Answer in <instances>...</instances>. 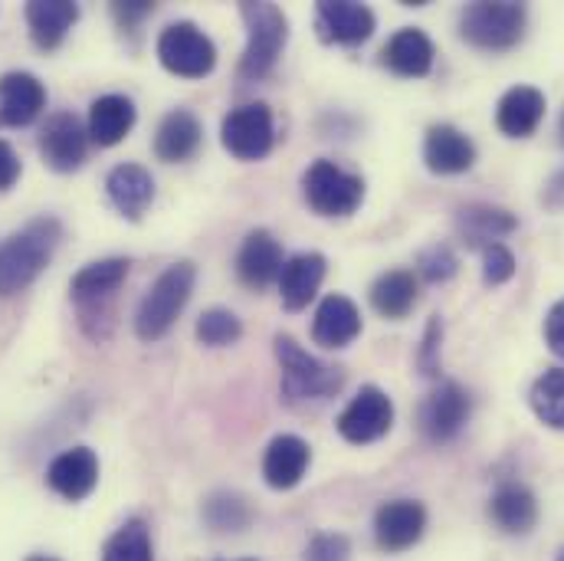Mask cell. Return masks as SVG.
<instances>
[{
  "label": "cell",
  "mask_w": 564,
  "mask_h": 561,
  "mask_svg": "<svg viewBox=\"0 0 564 561\" xmlns=\"http://www.w3.org/2000/svg\"><path fill=\"white\" fill-rule=\"evenodd\" d=\"M63 240V224L56 217H36L0 244V295H17L36 280Z\"/></svg>",
  "instance_id": "6da1fadb"
},
{
  "label": "cell",
  "mask_w": 564,
  "mask_h": 561,
  "mask_svg": "<svg viewBox=\"0 0 564 561\" xmlns=\"http://www.w3.org/2000/svg\"><path fill=\"white\" fill-rule=\"evenodd\" d=\"M197 282V267L191 260L171 263L158 280L148 285L135 312V335L141 342H158L171 332L177 315L184 312Z\"/></svg>",
  "instance_id": "7a4b0ae2"
},
{
  "label": "cell",
  "mask_w": 564,
  "mask_h": 561,
  "mask_svg": "<svg viewBox=\"0 0 564 561\" xmlns=\"http://www.w3.org/2000/svg\"><path fill=\"white\" fill-rule=\"evenodd\" d=\"M240 17L247 23V50L240 56V79L257 83L276 69L285 40H289V20H285L282 7L270 3V0H260V3L243 0Z\"/></svg>",
  "instance_id": "3957f363"
},
{
  "label": "cell",
  "mask_w": 564,
  "mask_h": 561,
  "mask_svg": "<svg viewBox=\"0 0 564 561\" xmlns=\"http://www.w3.org/2000/svg\"><path fill=\"white\" fill-rule=\"evenodd\" d=\"M273 348H276V362H280L282 371V398L289 404L322 401V398H332L341 388V381H345L341 368H332V365L318 362L292 335L280 332L273 338Z\"/></svg>",
  "instance_id": "277c9868"
},
{
  "label": "cell",
  "mask_w": 564,
  "mask_h": 561,
  "mask_svg": "<svg viewBox=\"0 0 564 561\" xmlns=\"http://www.w3.org/2000/svg\"><path fill=\"white\" fill-rule=\"evenodd\" d=\"M529 10L512 0H479L459 13V36L476 50H509L525 36Z\"/></svg>",
  "instance_id": "5b68a950"
},
{
  "label": "cell",
  "mask_w": 564,
  "mask_h": 561,
  "mask_svg": "<svg viewBox=\"0 0 564 561\" xmlns=\"http://www.w3.org/2000/svg\"><path fill=\"white\" fill-rule=\"evenodd\" d=\"M302 194L305 204L318 217H348L365 201V181L358 174L341 171L335 161H315L302 174Z\"/></svg>",
  "instance_id": "8992f818"
},
{
  "label": "cell",
  "mask_w": 564,
  "mask_h": 561,
  "mask_svg": "<svg viewBox=\"0 0 564 561\" xmlns=\"http://www.w3.org/2000/svg\"><path fill=\"white\" fill-rule=\"evenodd\" d=\"M158 60L167 73L184 79H204L217 66V46L214 40L191 20L171 23L158 36Z\"/></svg>",
  "instance_id": "52a82bcc"
},
{
  "label": "cell",
  "mask_w": 564,
  "mask_h": 561,
  "mask_svg": "<svg viewBox=\"0 0 564 561\" xmlns=\"http://www.w3.org/2000/svg\"><path fill=\"white\" fill-rule=\"evenodd\" d=\"M224 148L240 161H263L276 144V122L267 103H247L234 109L220 126Z\"/></svg>",
  "instance_id": "ba28073f"
},
{
  "label": "cell",
  "mask_w": 564,
  "mask_h": 561,
  "mask_svg": "<svg viewBox=\"0 0 564 561\" xmlns=\"http://www.w3.org/2000/svg\"><path fill=\"white\" fill-rule=\"evenodd\" d=\"M473 398L456 381H440L421 404V430L430 443H449L469 423Z\"/></svg>",
  "instance_id": "9c48e42d"
},
{
  "label": "cell",
  "mask_w": 564,
  "mask_h": 561,
  "mask_svg": "<svg viewBox=\"0 0 564 561\" xmlns=\"http://www.w3.org/2000/svg\"><path fill=\"white\" fill-rule=\"evenodd\" d=\"M335 427L348 443H375L394 427V401L381 388L365 385L338 414Z\"/></svg>",
  "instance_id": "30bf717a"
},
{
  "label": "cell",
  "mask_w": 564,
  "mask_h": 561,
  "mask_svg": "<svg viewBox=\"0 0 564 561\" xmlns=\"http://www.w3.org/2000/svg\"><path fill=\"white\" fill-rule=\"evenodd\" d=\"M40 154L43 161L59 171V174H73L83 168L86 151H89V132L86 126L73 116V112H56L46 119V126L40 129Z\"/></svg>",
  "instance_id": "8fae6325"
},
{
  "label": "cell",
  "mask_w": 564,
  "mask_h": 561,
  "mask_svg": "<svg viewBox=\"0 0 564 561\" xmlns=\"http://www.w3.org/2000/svg\"><path fill=\"white\" fill-rule=\"evenodd\" d=\"M426 509L417 499H391L375 513V542L381 552H408L423 539Z\"/></svg>",
  "instance_id": "7c38bea8"
},
{
  "label": "cell",
  "mask_w": 564,
  "mask_h": 561,
  "mask_svg": "<svg viewBox=\"0 0 564 561\" xmlns=\"http://www.w3.org/2000/svg\"><path fill=\"white\" fill-rule=\"evenodd\" d=\"M375 13L365 3L355 0H318L315 7V26L325 43L338 46H358L375 33Z\"/></svg>",
  "instance_id": "4fadbf2b"
},
{
  "label": "cell",
  "mask_w": 564,
  "mask_h": 561,
  "mask_svg": "<svg viewBox=\"0 0 564 561\" xmlns=\"http://www.w3.org/2000/svg\"><path fill=\"white\" fill-rule=\"evenodd\" d=\"M46 109V86L23 69L0 76V129H23Z\"/></svg>",
  "instance_id": "5bb4252c"
},
{
  "label": "cell",
  "mask_w": 564,
  "mask_h": 561,
  "mask_svg": "<svg viewBox=\"0 0 564 561\" xmlns=\"http://www.w3.org/2000/svg\"><path fill=\"white\" fill-rule=\"evenodd\" d=\"M46 483L56 496L79 503L86 499L96 483H99V456L89 446H73L66 453H59L50 470H46Z\"/></svg>",
  "instance_id": "9a60e30c"
},
{
  "label": "cell",
  "mask_w": 564,
  "mask_h": 561,
  "mask_svg": "<svg viewBox=\"0 0 564 561\" xmlns=\"http://www.w3.org/2000/svg\"><path fill=\"white\" fill-rule=\"evenodd\" d=\"M282 267V247L280 240L270 230H250L240 253H237V277L250 289H267L273 282H280Z\"/></svg>",
  "instance_id": "2e32d148"
},
{
  "label": "cell",
  "mask_w": 564,
  "mask_h": 561,
  "mask_svg": "<svg viewBox=\"0 0 564 561\" xmlns=\"http://www.w3.org/2000/svg\"><path fill=\"white\" fill-rule=\"evenodd\" d=\"M423 161L433 174H463L476 164V144L449 122L430 126L423 139Z\"/></svg>",
  "instance_id": "e0dca14e"
},
{
  "label": "cell",
  "mask_w": 564,
  "mask_h": 561,
  "mask_svg": "<svg viewBox=\"0 0 564 561\" xmlns=\"http://www.w3.org/2000/svg\"><path fill=\"white\" fill-rule=\"evenodd\" d=\"M545 119V93L535 86H512L496 106V126L506 139H529Z\"/></svg>",
  "instance_id": "ac0fdd59"
},
{
  "label": "cell",
  "mask_w": 564,
  "mask_h": 561,
  "mask_svg": "<svg viewBox=\"0 0 564 561\" xmlns=\"http://www.w3.org/2000/svg\"><path fill=\"white\" fill-rule=\"evenodd\" d=\"M361 335V312L348 295H325L315 309L312 338L322 348H345Z\"/></svg>",
  "instance_id": "d6986e66"
},
{
  "label": "cell",
  "mask_w": 564,
  "mask_h": 561,
  "mask_svg": "<svg viewBox=\"0 0 564 561\" xmlns=\"http://www.w3.org/2000/svg\"><path fill=\"white\" fill-rule=\"evenodd\" d=\"M106 194H109V204L129 217V220H141L144 211L151 207L154 201V177L141 168V164H116L106 177Z\"/></svg>",
  "instance_id": "ffe728a7"
},
{
  "label": "cell",
  "mask_w": 564,
  "mask_h": 561,
  "mask_svg": "<svg viewBox=\"0 0 564 561\" xmlns=\"http://www.w3.org/2000/svg\"><path fill=\"white\" fill-rule=\"evenodd\" d=\"M489 516L506 536H529L539 522V499L522 483H502L489 499Z\"/></svg>",
  "instance_id": "44dd1931"
},
{
  "label": "cell",
  "mask_w": 564,
  "mask_h": 561,
  "mask_svg": "<svg viewBox=\"0 0 564 561\" xmlns=\"http://www.w3.org/2000/svg\"><path fill=\"white\" fill-rule=\"evenodd\" d=\"M433 43L430 36L417 30V26H404L398 30L388 46L381 50V63L394 73V76H404V79H421L433 69Z\"/></svg>",
  "instance_id": "7402d4cb"
},
{
  "label": "cell",
  "mask_w": 564,
  "mask_h": 561,
  "mask_svg": "<svg viewBox=\"0 0 564 561\" xmlns=\"http://www.w3.org/2000/svg\"><path fill=\"white\" fill-rule=\"evenodd\" d=\"M76 20H79V3L73 0H30L26 3V26L40 50L63 46Z\"/></svg>",
  "instance_id": "603a6c76"
},
{
  "label": "cell",
  "mask_w": 564,
  "mask_h": 561,
  "mask_svg": "<svg viewBox=\"0 0 564 561\" xmlns=\"http://www.w3.org/2000/svg\"><path fill=\"white\" fill-rule=\"evenodd\" d=\"M516 227H519V220L509 211L492 207V204H469V207L456 211V230L466 247L486 250V247L499 244L502 237H509Z\"/></svg>",
  "instance_id": "cb8c5ba5"
},
{
  "label": "cell",
  "mask_w": 564,
  "mask_h": 561,
  "mask_svg": "<svg viewBox=\"0 0 564 561\" xmlns=\"http://www.w3.org/2000/svg\"><path fill=\"white\" fill-rule=\"evenodd\" d=\"M325 267L328 263L322 253H295L285 260L280 273V295L289 312H302L315 299L318 285L325 280Z\"/></svg>",
  "instance_id": "d4e9b609"
},
{
  "label": "cell",
  "mask_w": 564,
  "mask_h": 561,
  "mask_svg": "<svg viewBox=\"0 0 564 561\" xmlns=\"http://www.w3.org/2000/svg\"><path fill=\"white\" fill-rule=\"evenodd\" d=\"M135 129V103L129 96H99L89 106L86 132L99 148H116Z\"/></svg>",
  "instance_id": "484cf974"
},
{
  "label": "cell",
  "mask_w": 564,
  "mask_h": 561,
  "mask_svg": "<svg viewBox=\"0 0 564 561\" xmlns=\"http://www.w3.org/2000/svg\"><path fill=\"white\" fill-rule=\"evenodd\" d=\"M308 443L295 433H280L263 456V476L273 489H292L302 483L305 470H308Z\"/></svg>",
  "instance_id": "4316f807"
},
{
  "label": "cell",
  "mask_w": 564,
  "mask_h": 561,
  "mask_svg": "<svg viewBox=\"0 0 564 561\" xmlns=\"http://www.w3.org/2000/svg\"><path fill=\"white\" fill-rule=\"evenodd\" d=\"M200 141H204V129H200L197 116L187 109H174L161 119V126L154 132V154L167 164H181L197 154Z\"/></svg>",
  "instance_id": "83f0119b"
},
{
  "label": "cell",
  "mask_w": 564,
  "mask_h": 561,
  "mask_svg": "<svg viewBox=\"0 0 564 561\" xmlns=\"http://www.w3.org/2000/svg\"><path fill=\"white\" fill-rule=\"evenodd\" d=\"M129 260L126 257H106L96 260L89 267H83L73 282L69 292L79 305H96V302H112V295L119 292V285L129 280Z\"/></svg>",
  "instance_id": "f1b7e54d"
},
{
  "label": "cell",
  "mask_w": 564,
  "mask_h": 561,
  "mask_svg": "<svg viewBox=\"0 0 564 561\" xmlns=\"http://www.w3.org/2000/svg\"><path fill=\"white\" fill-rule=\"evenodd\" d=\"M371 305L384 319H404L417 305V277L411 270H391L381 273L371 285Z\"/></svg>",
  "instance_id": "f546056e"
},
{
  "label": "cell",
  "mask_w": 564,
  "mask_h": 561,
  "mask_svg": "<svg viewBox=\"0 0 564 561\" xmlns=\"http://www.w3.org/2000/svg\"><path fill=\"white\" fill-rule=\"evenodd\" d=\"M529 404L545 427L564 430V368H549L545 375L535 378L529 391Z\"/></svg>",
  "instance_id": "4dcf8cb0"
},
{
  "label": "cell",
  "mask_w": 564,
  "mask_h": 561,
  "mask_svg": "<svg viewBox=\"0 0 564 561\" xmlns=\"http://www.w3.org/2000/svg\"><path fill=\"white\" fill-rule=\"evenodd\" d=\"M204 519L214 532H240L250 526L253 509L237 493H217L204 503Z\"/></svg>",
  "instance_id": "1f68e13d"
},
{
  "label": "cell",
  "mask_w": 564,
  "mask_h": 561,
  "mask_svg": "<svg viewBox=\"0 0 564 561\" xmlns=\"http://www.w3.org/2000/svg\"><path fill=\"white\" fill-rule=\"evenodd\" d=\"M102 561H154L151 532L141 519H129L102 549Z\"/></svg>",
  "instance_id": "d6a6232c"
},
{
  "label": "cell",
  "mask_w": 564,
  "mask_h": 561,
  "mask_svg": "<svg viewBox=\"0 0 564 561\" xmlns=\"http://www.w3.org/2000/svg\"><path fill=\"white\" fill-rule=\"evenodd\" d=\"M197 342L207 345V348H227L234 342H240L243 335V322L230 312V309H207L200 319H197V328H194Z\"/></svg>",
  "instance_id": "836d02e7"
},
{
  "label": "cell",
  "mask_w": 564,
  "mask_h": 561,
  "mask_svg": "<svg viewBox=\"0 0 564 561\" xmlns=\"http://www.w3.org/2000/svg\"><path fill=\"white\" fill-rule=\"evenodd\" d=\"M417 273H421L426 282H449L456 273H459V260L453 253V247L446 244H430L417 257Z\"/></svg>",
  "instance_id": "e575fe53"
},
{
  "label": "cell",
  "mask_w": 564,
  "mask_h": 561,
  "mask_svg": "<svg viewBox=\"0 0 564 561\" xmlns=\"http://www.w3.org/2000/svg\"><path fill=\"white\" fill-rule=\"evenodd\" d=\"M516 277V257L506 244H492L482 250V282L486 285H502Z\"/></svg>",
  "instance_id": "d590c367"
},
{
  "label": "cell",
  "mask_w": 564,
  "mask_h": 561,
  "mask_svg": "<svg viewBox=\"0 0 564 561\" xmlns=\"http://www.w3.org/2000/svg\"><path fill=\"white\" fill-rule=\"evenodd\" d=\"M348 555H351V542L338 532H322L305 549L308 561H348Z\"/></svg>",
  "instance_id": "8d00e7d4"
},
{
  "label": "cell",
  "mask_w": 564,
  "mask_h": 561,
  "mask_svg": "<svg viewBox=\"0 0 564 561\" xmlns=\"http://www.w3.org/2000/svg\"><path fill=\"white\" fill-rule=\"evenodd\" d=\"M440 338H443V325H440V319L433 315L430 325H426V335H423L421 355H417L423 375H436V371H440Z\"/></svg>",
  "instance_id": "74e56055"
},
{
  "label": "cell",
  "mask_w": 564,
  "mask_h": 561,
  "mask_svg": "<svg viewBox=\"0 0 564 561\" xmlns=\"http://www.w3.org/2000/svg\"><path fill=\"white\" fill-rule=\"evenodd\" d=\"M154 13V3L151 0H119V3H112V17H116V23L122 26V30H129V33H135L141 26V20L144 17H151Z\"/></svg>",
  "instance_id": "f35d334b"
},
{
  "label": "cell",
  "mask_w": 564,
  "mask_h": 561,
  "mask_svg": "<svg viewBox=\"0 0 564 561\" xmlns=\"http://www.w3.org/2000/svg\"><path fill=\"white\" fill-rule=\"evenodd\" d=\"M545 345L552 348V355L564 358V299L552 305V312L545 315Z\"/></svg>",
  "instance_id": "ab89813d"
},
{
  "label": "cell",
  "mask_w": 564,
  "mask_h": 561,
  "mask_svg": "<svg viewBox=\"0 0 564 561\" xmlns=\"http://www.w3.org/2000/svg\"><path fill=\"white\" fill-rule=\"evenodd\" d=\"M20 177V158L10 141L0 139V191H10Z\"/></svg>",
  "instance_id": "60d3db41"
},
{
  "label": "cell",
  "mask_w": 564,
  "mask_h": 561,
  "mask_svg": "<svg viewBox=\"0 0 564 561\" xmlns=\"http://www.w3.org/2000/svg\"><path fill=\"white\" fill-rule=\"evenodd\" d=\"M558 141L564 144V112H562V119H558Z\"/></svg>",
  "instance_id": "b9f144b4"
},
{
  "label": "cell",
  "mask_w": 564,
  "mask_h": 561,
  "mask_svg": "<svg viewBox=\"0 0 564 561\" xmlns=\"http://www.w3.org/2000/svg\"><path fill=\"white\" fill-rule=\"evenodd\" d=\"M26 561H56V559H50V555H30Z\"/></svg>",
  "instance_id": "7bdbcfd3"
},
{
  "label": "cell",
  "mask_w": 564,
  "mask_h": 561,
  "mask_svg": "<svg viewBox=\"0 0 564 561\" xmlns=\"http://www.w3.org/2000/svg\"><path fill=\"white\" fill-rule=\"evenodd\" d=\"M558 561H564V552H562V555H558Z\"/></svg>",
  "instance_id": "ee69618b"
}]
</instances>
